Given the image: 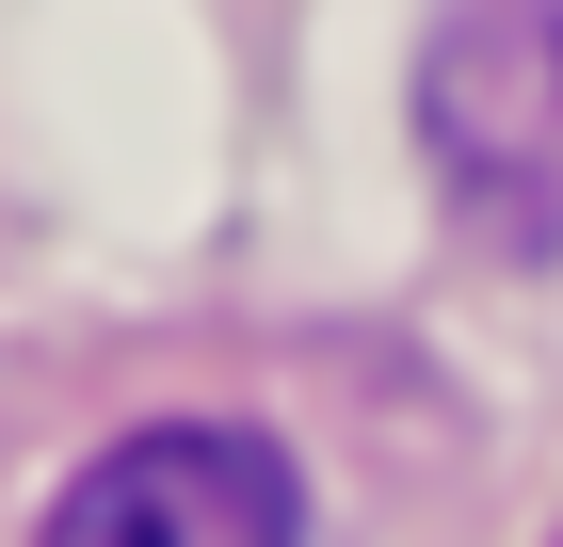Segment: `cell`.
<instances>
[{
    "mask_svg": "<svg viewBox=\"0 0 563 547\" xmlns=\"http://www.w3.org/2000/svg\"><path fill=\"white\" fill-rule=\"evenodd\" d=\"M33 547H306V467L258 419H145L48 500Z\"/></svg>",
    "mask_w": 563,
    "mask_h": 547,
    "instance_id": "obj_2",
    "label": "cell"
},
{
    "mask_svg": "<svg viewBox=\"0 0 563 547\" xmlns=\"http://www.w3.org/2000/svg\"><path fill=\"white\" fill-rule=\"evenodd\" d=\"M419 162L483 258H563V0H451L419 33Z\"/></svg>",
    "mask_w": 563,
    "mask_h": 547,
    "instance_id": "obj_1",
    "label": "cell"
}]
</instances>
